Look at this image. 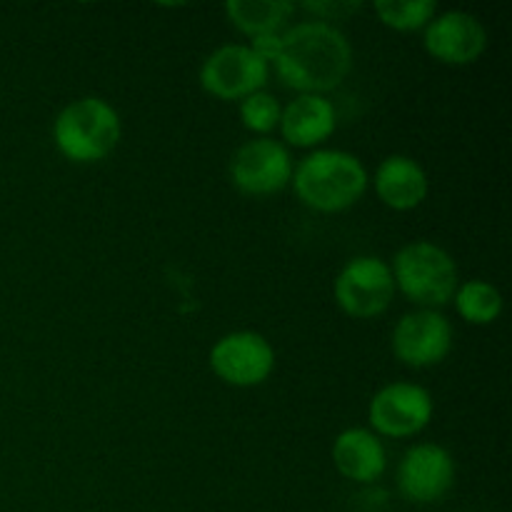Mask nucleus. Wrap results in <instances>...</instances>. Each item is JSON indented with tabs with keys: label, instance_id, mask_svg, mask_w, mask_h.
<instances>
[{
	"label": "nucleus",
	"instance_id": "1",
	"mask_svg": "<svg viewBox=\"0 0 512 512\" xmlns=\"http://www.w3.org/2000/svg\"><path fill=\"white\" fill-rule=\"evenodd\" d=\"M275 73L300 95L335 90L353 70V45L333 23L303 20L280 33Z\"/></svg>",
	"mask_w": 512,
	"mask_h": 512
},
{
	"label": "nucleus",
	"instance_id": "2",
	"mask_svg": "<svg viewBox=\"0 0 512 512\" xmlns=\"http://www.w3.org/2000/svg\"><path fill=\"white\" fill-rule=\"evenodd\" d=\"M290 183L300 203L310 210L343 213L363 198L370 175L358 155L338 148H318L295 165Z\"/></svg>",
	"mask_w": 512,
	"mask_h": 512
},
{
	"label": "nucleus",
	"instance_id": "3",
	"mask_svg": "<svg viewBox=\"0 0 512 512\" xmlns=\"http://www.w3.org/2000/svg\"><path fill=\"white\" fill-rule=\"evenodd\" d=\"M123 123L108 100L83 95L65 105L53 120V143L65 160L78 165L100 163L120 143Z\"/></svg>",
	"mask_w": 512,
	"mask_h": 512
},
{
	"label": "nucleus",
	"instance_id": "4",
	"mask_svg": "<svg viewBox=\"0 0 512 512\" xmlns=\"http://www.w3.org/2000/svg\"><path fill=\"white\" fill-rule=\"evenodd\" d=\"M395 290L418 308L438 310L453 300L458 290V263L453 255L430 240H415L395 253L393 265Z\"/></svg>",
	"mask_w": 512,
	"mask_h": 512
},
{
	"label": "nucleus",
	"instance_id": "5",
	"mask_svg": "<svg viewBox=\"0 0 512 512\" xmlns=\"http://www.w3.org/2000/svg\"><path fill=\"white\" fill-rule=\"evenodd\" d=\"M390 263L378 255H355L340 268L333 283L338 308L353 320H373L390 308L395 298Z\"/></svg>",
	"mask_w": 512,
	"mask_h": 512
},
{
	"label": "nucleus",
	"instance_id": "6",
	"mask_svg": "<svg viewBox=\"0 0 512 512\" xmlns=\"http://www.w3.org/2000/svg\"><path fill=\"white\" fill-rule=\"evenodd\" d=\"M435 415V400L428 388L408 380L388 383L368 405V423L378 438H413L423 433Z\"/></svg>",
	"mask_w": 512,
	"mask_h": 512
},
{
	"label": "nucleus",
	"instance_id": "7",
	"mask_svg": "<svg viewBox=\"0 0 512 512\" xmlns=\"http://www.w3.org/2000/svg\"><path fill=\"white\" fill-rule=\"evenodd\" d=\"M270 65L250 45H220L200 65V85L213 98L233 103L268 85Z\"/></svg>",
	"mask_w": 512,
	"mask_h": 512
},
{
	"label": "nucleus",
	"instance_id": "8",
	"mask_svg": "<svg viewBox=\"0 0 512 512\" xmlns=\"http://www.w3.org/2000/svg\"><path fill=\"white\" fill-rule=\"evenodd\" d=\"M293 168L288 145L273 138H253L230 158V183L243 195L265 198L288 188Z\"/></svg>",
	"mask_w": 512,
	"mask_h": 512
},
{
	"label": "nucleus",
	"instance_id": "9",
	"mask_svg": "<svg viewBox=\"0 0 512 512\" xmlns=\"http://www.w3.org/2000/svg\"><path fill=\"white\" fill-rule=\"evenodd\" d=\"M210 370L233 388L263 385L275 370V348L255 330H235L210 348Z\"/></svg>",
	"mask_w": 512,
	"mask_h": 512
},
{
	"label": "nucleus",
	"instance_id": "10",
	"mask_svg": "<svg viewBox=\"0 0 512 512\" xmlns=\"http://www.w3.org/2000/svg\"><path fill=\"white\" fill-rule=\"evenodd\" d=\"M453 335V325L440 310L418 308L395 323L390 350L408 368H433L450 355Z\"/></svg>",
	"mask_w": 512,
	"mask_h": 512
},
{
	"label": "nucleus",
	"instance_id": "11",
	"mask_svg": "<svg viewBox=\"0 0 512 512\" xmlns=\"http://www.w3.org/2000/svg\"><path fill=\"white\" fill-rule=\"evenodd\" d=\"M455 483V460L438 443H420L405 450L398 465V490L408 503L433 505L450 493Z\"/></svg>",
	"mask_w": 512,
	"mask_h": 512
},
{
	"label": "nucleus",
	"instance_id": "12",
	"mask_svg": "<svg viewBox=\"0 0 512 512\" xmlns=\"http://www.w3.org/2000/svg\"><path fill=\"white\" fill-rule=\"evenodd\" d=\"M423 45L443 65H470L488 48V30L468 10H445L425 25Z\"/></svg>",
	"mask_w": 512,
	"mask_h": 512
},
{
	"label": "nucleus",
	"instance_id": "13",
	"mask_svg": "<svg viewBox=\"0 0 512 512\" xmlns=\"http://www.w3.org/2000/svg\"><path fill=\"white\" fill-rule=\"evenodd\" d=\"M373 188L380 203L398 213L420 208L430 193V180L423 165L410 155H388L373 175Z\"/></svg>",
	"mask_w": 512,
	"mask_h": 512
},
{
	"label": "nucleus",
	"instance_id": "14",
	"mask_svg": "<svg viewBox=\"0 0 512 512\" xmlns=\"http://www.w3.org/2000/svg\"><path fill=\"white\" fill-rule=\"evenodd\" d=\"M333 465L345 480L370 485L383 478L388 468V453L370 428H348L333 440Z\"/></svg>",
	"mask_w": 512,
	"mask_h": 512
},
{
	"label": "nucleus",
	"instance_id": "15",
	"mask_svg": "<svg viewBox=\"0 0 512 512\" xmlns=\"http://www.w3.org/2000/svg\"><path fill=\"white\" fill-rule=\"evenodd\" d=\"M338 115L325 95H298L280 113V133L293 148H318L335 133Z\"/></svg>",
	"mask_w": 512,
	"mask_h": 512
},
{
	"label": "nucleus",
	"instance_id": "16",
	"mask_svg": "<svg viewBox=\"0 0 512 512\" xmlns=\"http://www.w3.org/2000/svg\"><path fill=\"white\" fill-rule=\"evenodd\" d=\"M293 13L295 5L288 0H228L225 3L230 25L248 38L283 33Z\"/></svg>",
	"mask_w": 512,
	"mask_h": 512
},
{
	"label": "nucleus",
	"instance_id": "17",
	"mask_svg": "<svg viewBox=\"0 0 512 512\" xmlns=\"http://www.w3.org/2000/svg\"><path fill=\"white\" fill-rule=\"evenodd\" d=\"M455 310L470 325H493L503 313V293L488 280H465L453 295Z\"/></svg>",
	"mask_w": 512,
	"mask_h": 512
},
{
	"label": "nucleus",
	"instance_id": "18",
	"mask_svg": "<svg viewBox=\"0 0 512 512\" xmlns=\"http://www.w3.org/2000/svg\"><path fill=\"white\" fill-rule=\"evenodd\" d=\"M373 10L385 28L413 33V30L425 28L438 15V3L435 0H378L373 3Z\"/></svg>",
	"mask_w": 512,
	"mask_h": 512
},
{
	"label": "nucleus",
	"instance_id": "19",
	"mask_svg": "<svg viewBox=\"0 0 512 512\" xmlns=\"http://www.w3.org/2000/svg\"><path fill=\"white\" fill-rule=\"evenodd\" d=\"M280 113H283V105L268 90H258L240 100V120L258 138H270V133L280 125Z\"/></svg>",
	"mask_w": 512,
	"mask_h": 512
},
{
	"label": "nucleus",
	"instance_id": "20",
	"mask_svg": "<svg viewBox=\"0 0 512 512\" xmlns=\"http://www.w3.org/2000/svg\"><path fill=\"white\" fill-rule=\"evenodd\" d=\"M303 8L318 15V20H323V23H330V20H340L350 13H358L363 3H305Z\"/></svg>",
	"mask_w": 512,
	"mask_h": 512
}]
</instances>
